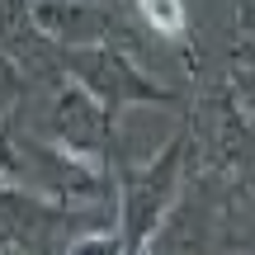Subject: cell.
<instances>
[{
  "mask_svg": "<svg viewBox=\"0 0 255 255\" xmlns=\"http://www.w3.org/2000/svg\"><path fill=\"white\" fill-rule=\"evenodd\" d=\"M194 146V119L180 123V132L151 151L146 161H128L114 170V227L123 237V251L142 255L156 246V232L170 218L175 199L184 194V170H189Z\"/></svg>",
  "mask_w": 255,
  "mask_h": 255,
  "instance_id": "cell-1",
  "label": "cell"
},
{
  "mask_svg": "<svg viewBox=\"0 0 255 255\" xmlns=\"http://www.w3.org/2000/svg\"><path fill=\"white\" fill-rule=\"evenodd\" d=\"M57 71L81 81L104 109L119 119L123 109L142 104H180V90L161 85L146 66H137L119 43H90V47H57Z\"/></svg>",
  "mask_w": 255,
  "mask_h": 255,
  "instance_id": "cell-2",
  "label": "cell"
},
{
  "mask_svg": "<svg viewBox=\"0 0 255 255\" xmlns=\"http://www.w3.org/2000/svg\"><path fill=\"white\" fill-rule=\"evenodd\" d=\"M85 227H114V208H71L24 184H0V246L5 251H66Z\"/></svg>",
  "mask_w": 255,
  "mask_h": 255,
  "instance_id": "cell-3",
  "label": "cell"
},
{
  "mask_svg": "<svg viewBox=\"0 0 255 255\" xmlns=\"http://www.w3.org/2000/svg\"><path fill=\"white\" fill-rule=\"evenodd\" d=\"M47 137H52L62 151H71L76 161H90V165H100V170H109L114 151H119V142H114V114L104 109L81 81H71V76H66L62 90L52 95Z\"/></svg>",
  "mask_w": 255,
  "mask_h": 255,
  "instance_id": "cell-4",
  "label": "cell"
},
{
  "mask_svg": "<svg viewBox=\"0 0 255 255\" xmlns=\"http://www.w3.org/2000/svg\"><path fill=\"white\" fill-rule=\"evenodd\" d=\"M28 19L52 47H90L119 38V19L104 0H28Z\"/></svg>",
  "mask_w": 255,
  "mask_h": 255,
  "instance_id": "cell-5",
  "label": "cell"
},
{
  "mask_svg": "<svg viewBox=\"0 0 255 255\" xmlns=\"http://www.w3.org/2000/svg\"><path fill=\"white\" fill-rule=\"evenodd\" d=\"M132 5H137V14H142V24L151 33L170 38V43L189 38V9H184V0H132Z\"/></svg>",
  "mask_w": 255,
  "mask_h": 255,
  "instance_id": "cell-6",
  "label": "cell"
},
{
  "mask_svg": "<svg viewBox=\"0 0 255 255\" xmlns=\"http://www.w3.org/2000/svg\"><path fill=\"white\" fill-rule=\"evenodd\" d=\"M24 95H28V71H24V62H19L14 52L0 47V114H9Z\"/></svg>",
  "mask_w": 255,
  "mask_h": 255,
  "instance_id": "cell-7",
  "label": "cell"
},
{
  "mask_svg": "<svg viewBox=\"0 0 255 255\" xmlns=\"http://www.w3.org/2000/svg\"><path fill=\"white\" fill-rule=\"evenodd\" d=\"M19 170V142H14V123L9 114H0V184H9Z\"/></svg>",
  "mask_w": 255,
  "mask_h": 255,
  "instance_id": "cell-8",
  "label": "cell"
},
{
  "mask_svg": "<svg viewBox=\"0 0 255 255\" xmlns=\"http://www.w3.org/2000/svg\"><path fill=\"white\" fill-rule=\"evenodd\" d=\"M237 33L255 38V0H237Z\"/></svg>",
  "mask_w": 255,
  "mask_h": 255,
  "instance_id": "cell-9",
  "label": "cell"
},
{
  "mask_svg": "<svg viewBox=\"0 0 255 255\" xmlns=\"http://www.w3.org/2000/svg\"><path fill=\"white\" fill-rule=\"evenodd\" d=\"M237 100L246 104V109H251V119H255V90H246V95H237Z\"/></svg>",
  "mask_w": 255,
  "mask_h": 255,
  "instance_id": "cell-10",
  "label": "cell"
}]
</instances>
